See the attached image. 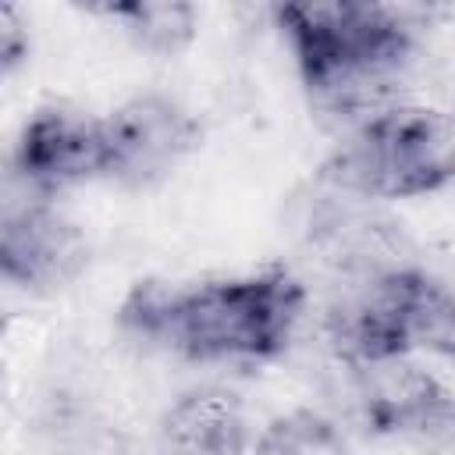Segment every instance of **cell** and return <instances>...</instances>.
<instances>
[{"instance_id": "3957f363", "label": "cell", "mask_w": 455, "mask_h": 455, "mask_svg": "<svg viewBox=\"0 0 455 455\" xmlns=\"http://www.w3.org/2000/svg\"><path fill=\"white\" fill-rule=\"evenodd\" d=\"M327 331L352 366L409 355L412 348L448 355L455 338V306L437 277L402 263L348 277V288L327 313Z\"/></svg>"}, {"instance_id": "7a4b0ae2", "label": "cell", "mask_w": 455, "mask_h": 455, "mask_svg": "<svg viewBox=\"0 0 455 455\" xmlns=\"http://www.w3.org/2000/svg\"><path fill=\"white\" fill-rule=\"evenodd\" d=\"M284 28L309 100L348 132L398 107L412 60V28L380 4H281Z\"/></svg>"}, {"instance_id": "4fadbf2b", "label": "cell", "mask_w": 455, "mask_h": 455, "mask_svg": "<svg viewBox=\"0 0 455 455\" xmlns=\"http://www.w3.org/2000/svg\"><path fill=\"white\" fill-rule=\"evenodd\" d=\"M28 57V25L14 4L0 0V71L18 68Z\"/></svg>"}, {"instance_id": "52a82bcc", "label": "cell", "mask_w": 455, "mask_h": 455, "mask_svg": "<svg viewBox=\"0 0 455 455\" xmlns=\"http://www.w3.org/2000/svg\"><path fill=\"white\" fill-rule=\"evenodd\" d=\"M14 160L50 192L100 178L107 171L103 121L71 107H43L21 128Z\"/></svg>"}, {"instance_id": "7c38bea8", "label": "cell", "mask_w": 455, "mask_h": 455, "mask_svg": "<svg viewBox=\"0 0 455 455\" xmlns=\"http://www.w3.org/2000/svg\"><path fill=\"white\" fill-rule=\"evenodd\" d=\"M50 199H53V192L43 181H36L14 160V153L11 156H0V228L18 224V220L46 210Z\"/></svg>"}, {"instance_id": "ba28073f", "label": "cell", "mask_w": 455, "mask_h": 455, "mask_svg": "<svg viewBox=\"0 0 455 455\" xmlns=\"http://www.w3.org/2000/svg\"><path fill=\"white\" fill-rule=\"evenodd\" d=\"M89 263L85 235L53 206L0 228V277L28 291H60Z\"/></svg>"}, {"instance_id": "8992f818", "label": "cell", "mask_w": 455, "mask_h": 455, "mask_svg": "<svg viewBox=\"0 0 455 455\" xmlns=\"http://www.w3.org/2000/svg\"><path fill=\"white\" fill-rule=\"evenodd\" d=\"M355 402L377 434H437L451 423L448 387L409 355L355 363Z\"/></svg>"}, {"instance_id": "5b68a950", "label": "cell", "mask_w": 455, "mask_h": 455, "mask_svg": "<svg viewBox=\"0 0 455 455\" xmlns=\"http://www.w3.org/2000/svg\"><path fill=\"white\" fill-rule=\"evenodd\" d=\"M103 178H114L124 188H149L199 146V121L178 100L146 92L103 117Z\"/></svg>"}, {"instance_id": "9c48e42d", "label": "cell", "mask_w": 455, "mask_h": 455, "mask_svg": "<svg viewBox=\"0 0 455 455\" xmlns=\"http://www.w3.org/2000/svg\"><path fill=\"white\" fill-rule=\"evenodd\" d=\"M167 455H242L245 451V416L231 391L199 387L181 395L164 423Z\"/></svg>"}, {"instance_id": "6da1fadb", "label": "cell", "mask_w": 455, "mask_h": 455, "mask_svg": "<svg viewBox=\"0 0 455 455\" xmlns=\"http://www.w3.org/2000/svg\"><path fill=\"white\" fill-rule=\"evenodd\" d=\"M306 306V288L288 270L167 284L139 281L121 302V327L153 348L185 359H270Z\"/></svg>"}, {"instance_id": "277c9868", "label": "cell", "mask_w": 455, "mask_h": 455, "mask_svg": "<svg viewBox=\"0 0 455 455\" xmlns=\"http://www.w3.org/2000/svg\"><path fill=\"white\" fill-rule=\"evenodd\" d=\"M455 132L430 107H391L359 124L323 164V181L355 199H409L451 178Z\"/></svg>"}, {"instance_id": "8fae6325", "label": "cell", "mask_w": 455, "mask_h": 455, "mask_svg": "<svg viewBox=\"0 0 455 455\" xmlns=\"http://www.w3.org/2000/svg\"><path fill=\"white\" fill-rule=\"evenodd\" d=\"M252 455H348V444L334 419L313 409H295L263 427Z\"/></svg>"}, {"instance_id": "30bf717a", "label": "cell", "mask_w": 455, "mask_h": 455, "mask_svg": "<svg viewBox=\"0 0 455 455\" xmlns=\"http://www.w3.org/2000/svg\"><path fill=\"white\" fill-rule=\"evenodd\" d=\"M114 21L124 25L132 43L156 57H174L196 39V7L181 0H135L107 7Z\"/></svg>"}]
</instances>
